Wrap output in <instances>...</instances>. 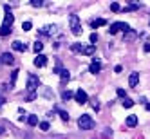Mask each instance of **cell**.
Masks as SVG:
<instances>
[{"mask_svg": "<svg viewBox=\"0 0 150 139\" xmlns=\"http://www.w3.org/2000/svg\"><path fill=\"white\" fill-rule=\"evenodd\" d=\"M101 71V63L100 61H96V58L92 60V63H91V67H89V72H92V74H98Z\"/></svg>", "mask_w": 150, "mask_h": 139, "instance_id": "cell-10", "label": "cell"}, {"mask_svg": "<svg viewBox=\"0 0 150 139\" xmlns=\"http://www.w3.org/2000/svg\"><path fill=\"white\" fill-rule=\"evenodd\" d=\"M36 92H27V96H25V101H35L36 99Z\"/></svg>", "mask_w": 150, "mask_h": 139, "instance_id": "cell-23", "label": "cell"}, {"mask_svg": "<svg viewBox=\"0 0 150 139\" xmlns=\"http://www.w3.org/2000/svg\"><path fill=\"white\" fill-rule=\"evenodd\" d=\"M137 36H139V33H137V31H134V29H128L127 33H123V42H127V44H130V42L137 40Z\"/></svg>", "mask_w": 150, "mask_h": 139, "instance_id": "cell-6", "label": "cell"}, {"mask_svg": "<svg viewBox=\"0 0 150 139\" xmlns=\"http://www.w3.org/2000/svg\"><path fill=\"white\" fill-rule=\"evenodd\" d=\"M0 63H2V65H13V63H15L13 54H11V52H4V54L0 56Z\"/></svg>", "mask_w": 150, "mask_h": 139, "instance_id": "cell-7", "label": "cell"}, {"mask_svg": "<svg viewBox=\"0 0 150 139\" xmlns=\"http://www.w3.org/2000/svg\"><path fill=\"white\" fill-rule=\"evenodd\" d=\"M110 11H114V13H117V11H121V7H120V4H117V2H112V4H110Z\"/></svg>", "mask_w": 150, "mask_h": 139, "instance_id": "cell-27", "label": "cell"}, {"mask_svg": "<svg viewBox=\"0 0 150 139\" xmlns=\"http://www.w3.org/2000/svg\"><path fill=\"white\" fill-rule=\"evenodd\" d=\"M91 107H92V109H94L96 112H98V110H100V103H98V101H96V99H91Z\"/></svg>", "mask_w": 150, "mask_h": 139, "instance_id": "cell-30", "label": "cell"}, {"mask_svg": "<svg viewBox=\"0 0 150 139\" xmlns=\"http://www.w3.org/2000/svg\"><path fill=\"white\" fill-rule=\"evenodd\" d=\"M52 72H54V74H60V72H62V67H60V65H56L54 69H52Z\"/></svg>", "mask_w": 150, "mask_h": 139, "instance_id": "cell-34", "label": "cell"}, {"mask_svg": "<svg viewBox=\"0 0 150 139\" xmlns=\"http://www.w3.org/2000/svg\"><path fill=\"white\" fill-rule=\"evenodd\" d=\"M4 132H6V130H4V128H2V126H0V134H4Z\"/></svg>", "mask_w": 150, "mask_h": 139, "instance_id": "cell-38", "label": "cell"}, {"mask_svg": "<svg viewBox=\"0 0 150 139\" xmlns=\"http://www.w3.org/2000/svg\"><path fill=\"white\" fill-rule=\"evenodd\" d=\"M121 71H123V69H121V65H116V67H114V72H117V74H120Z\"/></svg>", "mask_w": 150, "mask_h": 139, "instance_id": "cell-36", "label": "cell"}, {"mask_svg": "<svg viewBox=\"0 0 150 139\" xmlns=\"http://www.w3.org/2000/svg\"><path fill=\"white\" fill-rule=\"evenodd\" d=\"M31 27H33V24H31V22H24L22 24V29L24 31H31Z\"/></svg>", "mask_w": 150, "mask_h": 139, "instance_id": "cell-32", "label": "cell"}, {"mask_svg": "<svg viewBox=\"0 0 150 139\" xmlns=\"http://www.w3.org/2000/svg\"><path fill=\"white\" fill-rule=\"evenodd\" d=\"M137 7H139L137 4H130V6H127V7H123V11H125V13H128V11H136Z\"/></svg>", "mask_w": 150, "mask_h": 139, "instance_id": "cell-24", "label": "cell"}, {"mask_svg": "<svg viewBox=\"0 0 150 139\" xmlns=\"http://www.w3.org/2000/svg\"><path fill=\"white\" fill-rule=\"evenodd\" d=\"M71 98H74V92H71V90H62V99L63 101H69Z\"/></svg>", "mask_w": 150, "mask_h": 139, "instance_id": "cell-16", "label": "cell"}, {"mask_svg": "<svg viewBox=\"0 0 150 139\" xmlns=\"http://www.w3.org/2000/svg\"><path fill=\"white\" fill-rule=\"evenodd\" d=\"M18 72H20V71H13V72H11V87H9V89H13V87H15L16 78H18Z\"/></svg>", "mask_w": 150, "mask_h": 139, "instance_id": "cell-20", "label": "cell"}, {"mask_svg": "<svg viewBox=\"0 0 150 139\" xmlns=\"http://www.w3.org/2000/svg\"><path fill=\"white\" fill-rule=\"evenodd\" d=\"M38 87H40L38 76H35V74H29V76H27V90H29V92H36Z\"/></svg>", "mask_w": 150, "mask_h": 139, "instance_id": "cell-3", "label": "cell"}, {"mask_svg": "<svg viewBox=\"0 0 150 139\" xmlns=\"http://www.w3.org/2000/svg\"><path fill=\"white\" fill-rule=\"evenodd\" d=\"M94 51H96V45H85L81 52H83L85 56H92V54H94Z\"/></svg>", "mask_w": 150, "mask_h": 139, "instance_id": "cell-14", "label": "cell"}, {"mask_svg": "<svg viewBox=\"0 0 150 139\" xmlns=\"http://www.w3.org/2000/svg\"><path fill=\"white\" fill-rule=\"evenodd\" d=\"M35 65H36V67H45V65H47V56H45V54H36Z\"/></svg>", "mask_w": 150, "mask_h": 139, "instance_id": "cell-9", "label": "cell"}, {"mask_svg": "<svg viewBox=\"0 0 150 139\" xmlns=\"http://www.w3.org/2000/svg\"><path fill=\"white\" fill-rule=\"evenodd\" d=\"M60 78H62V85H65V83L71 80V72H69L67 69H62V72H60Z\"/></svg>", "mask_w": 150, "mask_h": 139, "instance_id": "cell-13", "label": "cell"}, {"mask_svg": "<svg viewBox=\"0 0 150 139\" xmlns=\"http://www.w3.org/2000/svg\"><path fill=\"white\" fill-rule=\"evenodd\" d=\"M13 49H15V51H18V52H25V51H27V45L16 40V42H13Z\"/></svg>", "mask_w": 150, "mask_h": 139, "instance_id": "cell-12", "label": "cell"}, {"mask_svg": "<svg viewBox=\"0 0 150 139\" xmlns=\"http://www.w3.org/2000/svg\"><path fill=\"white\" fill-rule=\"evenodd\" d=\"M74 99H76L80 105H85V103H89V96H87V92H85V90L78 89L76 92H74Z\"/></svg>", "mask_w": 150, "mask_h": 139, "instance_id": "cell-5", "label": "cell"}, {"mask_svg": "<svg viewBox=\"0 0 150 139\" xmlns=\"http://www.w3.org/2000/svg\"><path fill=\"white\" fill-rule=\"evenodd\" d=\"M42 96H45V98H52V92L47 89V87H44V89H42V92H40Z\"/></svg>", "mask_w": 150, "mask_h": 139, "instance_id": "cell-26", "label": "cell"}, {"mask_svg": "<svg viewBox=\"0 0 150 139\" xmlns=\"http://www.w3.org/2000/svg\"><path fill=\"white\" fill-rule=\"evenodd\" d=\"M56 25H45V27H42L40 29V35H45V36H52V35H54L56 33Z\"/></svg>", "mask_w": 150, "mask_h": 139, "instance_id": "cell-8", "label": "cell"}, {"mask_svg": "<svg viewBox=\"0 0 150 139\" xmlns=\"http://www.w3.org/2000/svg\"><path fill=\"white\" fill-rule=\"evenodd\" d=\"M136 125H137V116H134V114H132V116H128V117H127V126L134 128Z\"/></svg>", "mask_w": 150, "mask_h": 139, "instance_id": "cell-15", "label": "cell"}, {"mask_svg": "<svg viewBox=\"0 0 150 139\" xmlns=\"http://www.w3.org/2000/svg\"><path fill=\"white\" fill-rule=\"evenodd\" d=\"M143 51H145V52H150V44H145V45H143Z\"/></svg>", "mask_w": 150, "mask_h": 139, "instance_id": "cell-35", "label": "cell"}, {"mask_svg": "<svg viewBox=\"0 0 150 139\" xmlns=\"http://www.w3.org/2000/svg\"><path fill=\"white\" fill-rule=\"evenodd\" d=\"M71 51H72V52H81V51H83V45H81V44H72V45H71Z\"/></svg>", "mask_w": 150, "mask_h": 139, "instance_id": "cell-21", "label": "cell"}, {"mask_svg": "<svg viewBox=\"0 0 150 139\" xmlns=\"http://www.w3.org/2000/svg\"><path fill=\"white\" fill-rule=\"evenodd\" d=\"M31 6H33V7H42L44 2H42V0H31Z\"/></svg>", "mask_w": 150, "mask_h": 139, "instance_id": "cell-29", "label": "cell"}, {"mask_svg": "<svg viewBox=\"0 0 150 139\" xmlns=\"http://www.w3.org/2000/svg\"><path fill=\"white\" fill-rule=\"evenodd\" d=\"M58 114H60V117H62V121H69V114H67L65 110H60V109H58Z\"/></svg>", "mask_w": 150, "mask_h": 139, "instance_id": "cell-25", "label": "cell"}, {"mask_svg": "<svg viewBox=\"0 0 150 139\" xmlns=\"http://www.w3.org/2000/svg\"><path fill=\"white\" fill-rule=\"evenodd\" d=\"M42 49H44V44H42V42H36V44L33 45V51L36 52V54H40V52H42Z\"/></svg>", "mask_w": 150, "mask_h": 139, "instance_id": "cell-19", "label": "cell"}, {"mask_svg": "<svg viewBox=\"0 0 150 139\" xmlns=\"http://www.w3.org/2000/svg\"><path fill=\"white\" fill-rule=\"evenodd\" d=\"M116 94L120 96V98H127V92H125L123 89H117V90H116Z\"/></svg>", "mask_w": 150, "mask_h": 139, "instance_id": "cell-33", "label": "cell"}, {"mask_svg": "<svg viewBox=\"0 0 150 139\" xmlns=\"http://www.w3.org/2000/svg\"><path fill=\"white\" fill-rule=\"evenodd\" d=\"M78 126H80V130H91L94 126V119L89 114H81L80 119H78Z\"/></svg>", "mask_w": 150, "mask_h": 139, "instance_id": "cell-1", "label": "cell"}, {"mask_svg": "<svg viewBox=\"0 0 150 139\" xmlns=\"http://www.w3.org/2000/svg\"><path fill=\"white\" fill-rule=\"evenodd\" d=\"M38 126H40V130H44V132H47V130H49V123H47V121L38 123Z\"/></svg>", "mask_w": 150, "mask_h": 139, "instance_id": "cell-28", "label": "cell"}, {"mask_svg": "<svg viewBox=\"0 0 150 139\" xmlns=\"http://www.w3.org/2000/svg\"><path fill=\"white\" fill-rule=\"evenodd\" d=\"M105 24H107V22H105L103 18H96V20H92V24H91V25L96 29V27H101V25H105Z\"/></svg>", "mask_w": 150, "mask_h": 139, "instance_id": "cell-17", "label": "cell"}, {"mask_svg": "<svg viewBox=\"0 0 150 139\" xmlns=\"http://www.w3.org/2000/svg\"><path fill=\"white\" fill-rule=\"evenodd\" d=\"M145 107H146V110H148V112H150V103H146V105H145Z\"/></svg>", "mask_w": 150, "mask_h": 139, "instance_id": "cell-37", "label": "cell"}, {"mask_svg": "<svg viewBox=\"0 0 150 139\" xmlns=\"http://www.w3.org/2000/svg\"><path fill=\"white\" fill-rule=\"evenodd\" d=\"M89 40H91V45H96V42H98V35H96V33H92Z\"/></svg>", "mask_w": 150, "mask_h": 139, "instance_id": "cell-31", "label": "cell"}, {"mask_svg": "<svg viewBox=\"0 0 150 139\" xmlns=\"http://www.w3.org/2000/svg\"><path fill=\"white\" fill-rule=\"evenodd\" d=\"M123 107L125 109H130V107H134V101L130 98H123Z\"/></svg>", "mask_w": 150, "mask_h": 139, "instance_id": "cell-22", "label": "cell"}, {"mask_svg": "<svg viewBox=\"0 0 150 139\" xmlns=\"http://www.w3.org/2000/svg\"><path fill=\"white\" fill-rule=\"evenodd\" d=\"M27 125H29V126H36V125H38V117H36V116H29V117H27Z\"/></svg>", "mask_w": 150, "mask_h": 139, "instance_id": "cell-18", "label": "cell"}, {"mask_svg": "<svg viewBox=\"0 0 150 139\" xmlns=\"http://www.w3.org/2000/svg\"><path fill=\"white\" fill-rule=\"evenodd\" d=\"M69 24H71V31L72 35H81V25H80V16L78 15H71L69 16Z\"/></svg>", "mask_w": 150, "mask_h": 139, "instance_id": "cell-2", "label": "cell"}, {"mask_svg": "<svg viewBox=\"0 0 150 139\" xmlns=\"http://www.w3.org/2000/svg\"><path fill=\"white\" fill-rule=\"evenodd\" d=\"M128 29H130V27H128V24H125V22H116V24H112L109 27V33L110 35H116L117 31H125V33H127Z\"/></svg>", "mask_w": 150, "mask_h": 139, "instance_id": "cell-4", "label": "cell"}, {"mask_svg": "<svg viewBox=\"0 0 150 139\" xmlns=\"http://www.w3.org/2000/svg\"><path fill=\"white\" fill-rule=\"evenodd\" d=\"M137 83H139V72H132L130 76H128V85H130V87H136Z\"/></svg>", "mask_w": 150, "mask_h": 139, "instance_id": "cell-11", "label": "cell"}]
</instances>
